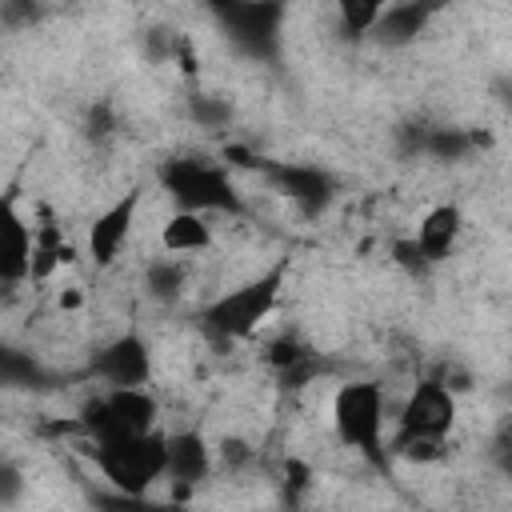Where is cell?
Masks as SVG:
<instances>
[{
    "label": "cell",
    "mask_w": 512,
    "mask_h": 512,
    "mask_svg": "<svg viewBox=\"0 0 512 512\" xmlns=\"http://www.w3.org/2000/svg\"><path fill=\"white\" fill-rule=\"evenodd\" d=\"M288 272H292V256H276L256 276H248V280L232 284L228 292L212 296L196 312L204 336L216 340V344H240V340L256 336L264 328V320L276 312V304L284 296V284H288Z\"/></svg>",
    "instance_id": "6da1fadb"
},
{
    "label": "cell",
    "mask_w": 512,
    "mask_h": 512,
    "mask_svg": "<svg viewBox=\"0 0 512 512\" xmlns=\"http://www.w3.org/2000/svg\"><path fill=\"white\" fill-rule=\"evenodd\" d=\"M156 184L172 200V212H196V216H244V192L232 180V168L224 160L180 152L168 156L156 168Z\"/></svg>",
    "instance_id": "7a4b0ae2"
},
{
    "label": "cell",
    "mask_w": 512,
    "mask_h": 512,
    "mask_svg": "<svg viewBox=\"0 0 512 512\" xmlns=\"http://www.w3.org/2000/svg\"><path fill=\"white\" fill-rule=\"evenodd\" d=\"M384 420H388V396L376 380H344L336 388V396H332V432L344 448L364 456L372 468H384L392 460Z\"/></svg>",
    "instance_id": "3957f363"
},
{
    "label": "cell",
    "mask_w": 512,
    "mask_h": 512,
    "mask_svg": "<svg viewBox=\"0 0 512 512\" xmlns=\"http://www.w3.org/2000/svg\"><path fill=\"white\" fill-rule=\"evenodd\" d=\"M84 452L104 476V488H116L128 496H148L160 480H168V432L164 428L148 436L88 444Z\"/></svg>",
    "instance_id": "277c9868"
},
{
    "label": "cell",
    "mask_w": 512,
    "mask_h": 512,
    "mask_svg": "<svg viewBox=\"0 0 512 512\" xmlns=\"http://www.w3.org/2000/svg\"><path fill=\"white\" fill-rule=\"evenodd\" d=\"M76 424L88 444L160 432V404L148 388H96L80 400Z\"/></svg>",
    "instance_id": "5b68a950"
},
{
    "label": "cell",
    "mask_w": 512,
    "mask_h": 512,
    "mask_svg": "<svg viewBox=\"0 0 512 512\" xmlns=\"http://www.w3.org/2000/svg\"><path fill=\"white\" fill-rule=\"evenodd\" d=\"M212 16L220 20L228 44L248 56V60H276L280 56V28L288 8L284 4H264V0H224L212 8Z\"/></svg>",
    "instance_id": "8992f818"
},
{
    "label": "cell",
    "mask_w": 512,
    "mask_h": 512,
    "mask_svg": "<svg viewBox=\"0 0 512 512\" xmlns=\"http://www.w3.org/2000/svg\"><path fill=\"white\" fill-rule=\"evenodd\" d=\"M452 424H456V392L440 376H424V380L412 384V392L396 408V432L392 436L448 440Z\"/></svg>",
    "instance_id": "52a82bcc"
},
{
    "label": "cell",
    "mask_w": 512,
    "mask_h": 512,
    "mask_svg": "<svg viewBox=\"0 0 512 512\" xmlns=\"http://www.w3.org/2000/svg\"><path fill=\"white\" fill-rule=\"evenodd\" d=\"M88 372L100 380V388H148V380H152V344L136 328H124L92 352Z\"/></svg>",
    "instance_id": "ba28073f"
},
{
    "label": "cell",
    "mask_w": 512,
    "mask_h": 512,
    "mask_svg": "<svg viewBox=\"0 0 512 512\" xmlns=\"http://www.w3.org/2000/svg\"><path fill=\"white\" fill-rule=\"evenodd\" d=\"M140 204H144V192L140 188H128L120 192L112 204H104L92 220H88V232H84V252L96 268H112L136 228V216H140Z\"/></svg>",
    "instance_id": "9c48e42d"
},
{
    "label": "cell",
    "mask_w": 512,
    "mask_h": 512,
    "mask_svg": "<svg viewBox=\"0 0 512 512\" xmlns=\"http://www.w3.org/2000/svg\"><path fill=\"white\" fill-rule=\"evenodd\" d=\"M264 176L280 188V196H288L296 204L300 216H324L336 196H340V184L328 168L320 164H288V160H268L264 164Z\"/></svg>",
    "instance_id": "30bf717a"
},
{
    "label": "cell",
    "mask_w": 512,
    "mask_h": 512,
    "mask_svg": "<svg viewBox=\"0 0 512 512\" xmlns=\"http://www.w3.org/2000/svg\"><path fill=\"white\" fill-rule=\"evenodd\" d=\"M216 468V448L200 428H176L168 432V488L172 500H188Z\"/></svg>",
    "instance_id": "8fae6325"
},
{
    "label": "cell",
    "mask_w": 512,
    "mask_h": 512,
    "mask_svg": "<svg viewBox=\"0 0 512 512\" xmlns=\"http://www.w3.org/2000/svg\"><path fill=\"white\" fill-rule=\"evenodd\" d=\"M32 256H36V224H28L16 212V200H8L4 224H0V284H4V292H16V284L32 280Z\"/></svg>",
    "instance_id": "7c38bea8"
},
{
    "label": "cell",
    "mask_w": 512,
    "mask_h": 512,
    "mask_svg": "<svg viewBox=\"0 0 512 512\" xmlns=\"http://www.w3.org/2000/svg\"><path fill=\"white\" fill-rule=\"evenodd\" d=\"M412 236H416V244H420V252L428 256L432 268L444 264V260L460 248V236H464V212H460V204H452V200L432 204V208L420 216V224H416Z\"/></svg>",
    "instance_id": "4fadbf2b"
},
{
    "label": "cell",
    "mask_w": 512,
    "mask_h": 512,
    "mask_svg": "<svg viewBox=\"0 0 512 512\" xmlns=\"http://www.w3.org/2000/svg\"><path fill=\"white\" fill-rule=\"evenodd\" d=\"M432 16H436V8L424 4V0H396V4H384L372 40H376L380 48H408V44H416V40L428 32Z\"/></svg>",
    "instance_id": "5bb4252c"
},
{
    "label": "cell",
    "mask_w": 512,
    "mask_h": 512,
    "mask_svg": "<svg viewBox=\"0 0 512 512\" xmlns=\"http://www.w3.org/2000/svg\"><path fill=\"white\" fill-rule=\"evenodd\" d=\"M188 280H192V264H188L184 256H168V252H164V256H152V260L144 264L140 288H144V296H148L152 304L172 308V304L184 300Z\"/></svg>",
    "instance_id": "9a60e30c"
},
{
    "label": "cell",
    "mask_w": 512,
    "mask_h": 512,
    "mask_svg": "<svg viewBox=\"0 0 512 512\" xmlns=\"http://www.w3.org/2000/svg\"><path fill=\"white\" fill-rule=\"evenodd\" d=\"M216 244V232L208 224V216H196V212H172L164 224H160V252L168 256H200Z\"/></svg>",
    "instance_id": "2e32d148"
},
{
    "label": "cell",
    "mask_w": 512,
    "mask_h": 512,
    "mask_svg": "<svg viewBox=\"0 0 512 512\" xmlns=\"http://www.w3.org/2000/svg\"><path fill=\"white\" fill-rule=\"evenodd\" d=\"M480 144H488V136L460 128V124H428V144H424V160L436 164H464L480 152Z\"/></svg>",
    "instance_id": "e0dca14e"
},
{
    "label": "cell",
    "mask_w": 512,
    "mask_h": 512,
    "mask_svg": "<svg viewBox=\"0 0 512 512\" xmlns=\"http://www.w3.org/2000/svg\"><path fill=\"white\" fill-rule=\"evenodd\" d=\"M380 12L384 4L380 0H340L336 4V32L344 40H372L376 24H380Z\"/></svg>",
    "instance_id": "ac0fdd59"
},
{
    "label": "cell",
    "mask_w": 512,
    "mask_h": 512,
    "mask_svg": "<svg viewBox=\"0 0 512 512\" xmlns=\"http://www.w3.org/2000/svg\"><path fill=\"white\" fill-rule=\"evenodd\" d=\"M92 508L96 512H184V500H160V496H128V492H116V488H96L92 496Z\"/></svg>",
    "instance_id": "d6986e66"
},
{
    "label": "cell",
    "mask_w": 512,
    "mask_h": 512,
    "mask_svg": "<svg viewBox=\"0 0 512 512\" xmlns=\"http://www.w3.org/2000/svg\"><path fill=\"white\" fill-rule=\"evenodd\" d=\"M184 112L196 128H208V132H220V128L232 124V104L220 92H188Z\"/></svg>",
    "instance_id": "ffe728a7"
},
{
    "label": "cell",
    "mask_w": 512,
    "mask_h": 512,
    "mask_svg": "<svg viewBox=\"0 0 512 512\" xmlns=\"http://www.w3.org/2000/svg\"><path fill=\"white\" fill-rule=\"evenodd\" d=\"M388 456L404 464H440L444 460V440L432 436H388Z\"/></svg>",
    "instance_id": "44dd1931"
},
{
    "label": "cell",
    "mask_w": 512,
    "mask_h": 512,
    "mask_svg": "<svg viewBox=\"0 0 512 512\" xmlns=\"http://www.w3.org/2000/svg\"><path fill=\"white\" fill-rule=\"evenodd\" d=\"M388 260H392L408 280H428V276H432V264H428V256L420 252L416 236H396L392 248H388Z\"/></svg>",
    "instance_id": "7402d4cb"
},
{
    "label": "cell",
    "mask_w": 512,
    "mask_h": 512,
    "mask_svg": "<svg viewBox=\"0 0 512 512\" xmlns=\"http://www.w3.org/2000/svg\"><path fill=\"white\" fill-rule=\"evenodd\" d=\"M80 132H84L88 144L104 148V144L116 136V112H112V104H104V100L88 104V112H84V120H80Z\"/></svg>",
    "instance_id": "603a6c76"
},
{
    "label": "cell",
    "mask_w": 512,
    "mask_h": 512,
    "mask_svg": "<svg viewBox=\"0 0 512 512\" xmlns=\"http://www.w3.org/2000/svg\"><path fill=\"white\" fill-rule=\"evenodd\" d=\"M424 144H428V120H404L396 124V152L404 160H424Z\"/></svg>",
    "instance_id": "cb8c5ba5"
},
{
    "label": "cell",
    "mask_w": 512,
    "mask_h": 512,
    "mask_svg": "<svg viewBox=\"0 0 512 512\" xmlns=\"http://www.w3.org/2000/svg\"><path fill=\"white\" fill-rule=\"evenodd\" d=\"M252 444L248 440H240V436H224L220 444H216V464L220 468H228V472H240L244 464H252Z\"/></svg>",
    "instance_id": "d4e9b609"
},
{
    "label": "cell",
    "mask_w": 512,
    "mask_h": 512,
    "mask_svg": "<svg viewBox=\"0 0 512 512\" xmlns=\"http://www.w3.org/2000/svg\"><path fill=\"white\" fill-rule=\"evenodd\" d=\"M320 372H324V360H320L316 352H308V356H300L292 368H284L280 380H284V388H304V384H312Z\"/></svg>",
    "instance_id": "484cf974"
},
{
    "label": "cell",
    "mask_w": 512,
    "mask_h": 512,
    "mask_svg": "<svg viewBox=\"0 0 512 512\" xmlns=\"http://www.w3.org/2000/svg\"><path fill=\"white\" fill-rule=\"evenodd\" d=\"M24 496V468L16 460H4L0 464V504L4 508H16Z\"/></svg>",
    "instance_id": "4316f807"
},
{
    "label": "cell",
    "mask_w": 512,
    "mask_h": 512,
    "mask_svg": "<svg viewBox=\"0 0 512 512\" xmlns=\"http://www.w3.org/2000/svg\"><path fill=\"white\" fill-rule=\"evenodd\" d=\"M0 368H4V384H24V380H36L40 376V368L32 364V360H24L16 348H4V360H0Z\"/></svg>",
    "instance_id": "83f0119b"
},
{
    "label": "cell",
    "mask_w": 512,
    "mask_h": 512,
    "mask_svg": "<svg viewBox=\"0 0 512 512\" xmlns=\"http://www.w3.org/2000/svg\"><path fill=\"white\" fill-rule=\"evenodd\" d=\"M308 352H312V348H308V344H300L296 336H280V340L272 344L268 360H272V368H276V372H284V368H292V364H296L300 356H308Z\"/></svg>",
    "instance_id": "f1b7e54d"
},
{
    "label": "cell",
    "mask_w": 512,
    "mask_h": 512,
    "mask_svg": "<svg viewBox=\"0 0 512 512\" xmlns=\"http://www.w3.org/2000/svg\"><path fill=\"white\" fill-rule=\"evenodd\" d=\"M484 456H488V464L504 476V480H512V448H508V440H504V432H496L492 440H488V448H484Z\"/></svg>",
    "instance_id": "f546056e"
},
{
    "label": "cell",
    "mask_w": 512,
    "mask_h": 512,
    "mask_svg": "<svg viewBox=\"0 0 512 512\" xmlns=\"http://www.w3.org/2000/svg\"><path fill=\"white\" fill-rule=\"evenodd\" d=\"M36 16H40V8H32V4H20V0H4L0 4V20L8 28H16L20 20H36Z\"/></svg>",
    "instance_id": "4dcf8cb0"
},
{
    "label": "cell",
    "mask_w": 512,
    "mask_h": 512,
    "mask_svg": "<svg viewBox=\"0 0 512 512\" xmlns=\"http://www.w3.org/2000/svg\"><path fill=\"white\" fill-rule=\"evenodd\" d=\"M488 96L496 100V108H504V112L512 116V72H500V76H492V84H488Z\"/></svg>",
    "instance_id": "1f68e13d"
},
{
    "label": "cell",
    "mask_w": 512,
    "mask_h": 512,
    "mask_svg": "<svg viewBox=\"0 0 512 512\" xmlns=\"http://www.w3.org/2000/svg\"><path fill=\"white\" fill-rule=\"evenodd\" d=\"M80 300H84V296H80L76 288H68V292H60V308H68V312H72V308H80Z\"/></svg>",
    "instance_id": "d6a6232c"
},
{
    "label": "cell",
    "mask_w": 512,
    "mask_h": 512,
    "mask_svg": "<svg viewBox=\"0 0 512 512\" xmlns=\"http://www.w3.org/2000/svg\"><path fill=\"white\" fill-rule=\"evenodd\" d=\"M500 432H504V440H508V448H512V420H508V424H504Z\"/></svg>",
    "instance_id": "836d02e7"
},
{
    "label": "cell",
    "mask_w": 512,
    "mask_h": 512,
    "mask_svg": "<svg viewBox=\"0 0 512 512\" xmlns=\"http://www.w3.org/2000/svg\"><path fill=\"white\" fill-rule=\"evenodd\" d=\"M292 512H304V508H292Z\"/></svg>",
    "instance_id": "e575fe53"
}]
</instances>
